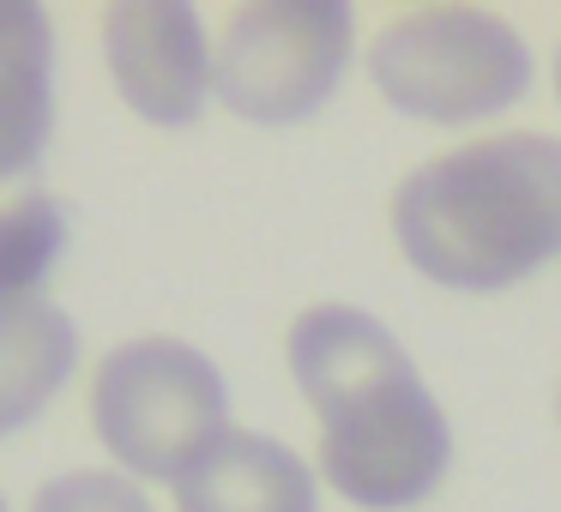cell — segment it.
Wrapping results in <instances>:
<instances>
[{
    "mask_svg": "<svg viewBox=\"0 0 561 512\" xmlns=\"http://www.w3.org/2000/svg\"><path fill=\"white\" fill-rule=\"evenodd\" d=\"M290 374L320 416V476L363 512L423 507L453 464V428L404 344L351 302L290 319Z\"/></svg>",
    "mask_w": 561,
    "mask_h": 512,
    "instance_id": "6da1fadb",
    "label": "cell"
},
{
    "mask_svg": "<svg viewBox=\"0 0 561 512\" xmlns=\"http://www.w3.org/2000/svg\"><path fill=\"white\" fill-rule=\"evenodd\" d=\"M392 242L440 290H513L561 259V139L495 133L428 158L392 194Z\"/></svg>",
    "mask_w": 561,
    "mask_h": 512,
    "instance_id": "7a4b0ae2",
    "label": "cell"
},
{
    "mask_svg": "<svg viewBox=\"0 0 561 512\" xmlns=\"http://www.w3.org/2000/svg\"><path fill=\"white\" fill-rule=\"evenodd\" d=\"M91 422L127 476L182 482L230 434V386L218 362L182 338H127L98 362Z\"/></svg>",
    "mask_w": 561,
    "mask_h": 512,
    "instance_id": "3957f363",
    "label": "cell"
},
{
    "mask_svg": "<svg viewBox=\"0 0 561 512\" xmlns=\"http://www.w3.org/2000/svg\"><path fill=\"white\" fill-rule=\"evenodd\" d=\"M368 79L399 115L465 127L531 91V43L483 7H411L375 31Z\"/></svg>",
    "mask_w": 561,
    "mask_h": 512,
    "instance_id": "277c9868",
    "label": "cell"
},
{
    "mask_svg": "<svg viewBox=\"0 0 561 512\" xmlns=\"http://www.w3.org/2000/svg\"><path fill=\"white\" fill-rule=\"evenodd\" d=\"M356 19L344 0H248L224 19L211 91L260 127L308 121L351 67Z\"/></svg>",
    "mask_w": 561,
    "mask_h": 512,
    "instance_id": "5b68a950",
    "label": "cell"
},
{
    "mask_svg": "<svg viewBox=\"0 0 561 512\" xmlns=\"http://www.w3.org/2000/svg\"><path fill=\"white\" fill-rule=\"evenodd\" d=\"M206 19L187 0H115L103 13V61L127 109L151 127H194L211 97Z\"/></svg>",
    "mask_w": 561,
    "mask_h": 512,
    "instance_id": "8992f818",
    "label": "cell"
},
{
    "mask_svg": "<svg viewBox=\"0 0 561 512\" xmlns=\"http://www.w3.org/2000/svg\"><path fill=\"white\" fill-rule=\"evenodd\" d=\"M175 512H320V482L284 440L230 428L175 482Z\"/></svg>",
    "mask_w": 561,
    "mask_h": 512,
    "instance_id": "52a82bcc",
    "label": "cell"
},
{
    "mask_svg": "<svg viewBox=\"0 0 561 512\" xmlns=\"http://www.w3.org/2000/svg\"><path fill=\"white\" fill-rule=\"evenodd\" d=\"M55 133V25L37 0H0V182L37 170Z\"/></svg>",
    "mask_w": 561,
    "mask_h": 512,
    "instance_id": "ba28073f",
    "label": "cell"
},
{
    "mask_svg": "<svg viewBox=\"0 0 561 512\" xmlns=\"http://www.w3.org/2000/svg\"><path fill=\"white\" fill-rule=\"evenodd\" d=\"M79 362V326L49 295L0 307V440L31 428Z\"/></svg>",
    "mask_w": 561,
    "mask_h": 512,
    "instance_id": "9c48e42d",
    "label": "cell"
},
{
    "mask_svg": "<svg viewBox=\"0 0 561 512\" xmlns=\"http://www.w3.org/2000/svg\"><path fill=\"white\" fill-rule=\"evenodd\" d=\"M67 254V211L55 194H13L0 206V307L37 302Z\"/></svg>",
    "mask_w": 561,
    "mask_h": 512,
    "instance_id": "30bf717a",
    "label": "cell"
},
{
    "mask_svg": "<svg viewBox=\"0 0 561 512\" xmlns=\"http://www.w3.org/2000/svg\"><path fill=\"white\" fill-rule=\"evenodd\" d=\"M31 512H158V507L122 470H67L37 488Z\"/></svg>",
    "mask_w": 561,
    "mask_h": 512,
    "instance_id": "8fae6325",
    "label": "cell"
},
{
    "mask_svg": "<svg viewBox=\"0 0 561 512\" xmlns=\"http://www.w3.org/2000/svg\"><path fill=\"white\" fill-rule=\"evenodd\" d=\"M556 97H561V55H556Z\"/></svg>",
    "mask_w": 561,
    "mask_h": 512,
    "instance_id": "7c38bea8",
    "label": "cell"
},
{
    "mask_svg": "<svg viewBox=\"0 0 561 512\" xmlns=\"http://www.w3.org/2000/svg\"><path fill=\"white\" fill-rule=\"evenodd\" d=\"M0 512H7V494H0Z\"/></svg>",
    "mask_w": 561,
    "mask_h": 512,
    "instance_id": "4fadbf2b",
    "label": "cell"
},
{
    "mask_svg": "<svg viewBox=\"0 0 561 512\" xmlns=\"http://www.w3.org/2000/svg\"><path fill=\"white\" fill-rule=\"evenodd\" d=\"M556 416H561V398H556Z\"/></svg>",
    "mask_w": 561,
    "mask_h": 512,
    "instance_id": "5bb4252c",
    "label": "cell"
}]
</instances>
